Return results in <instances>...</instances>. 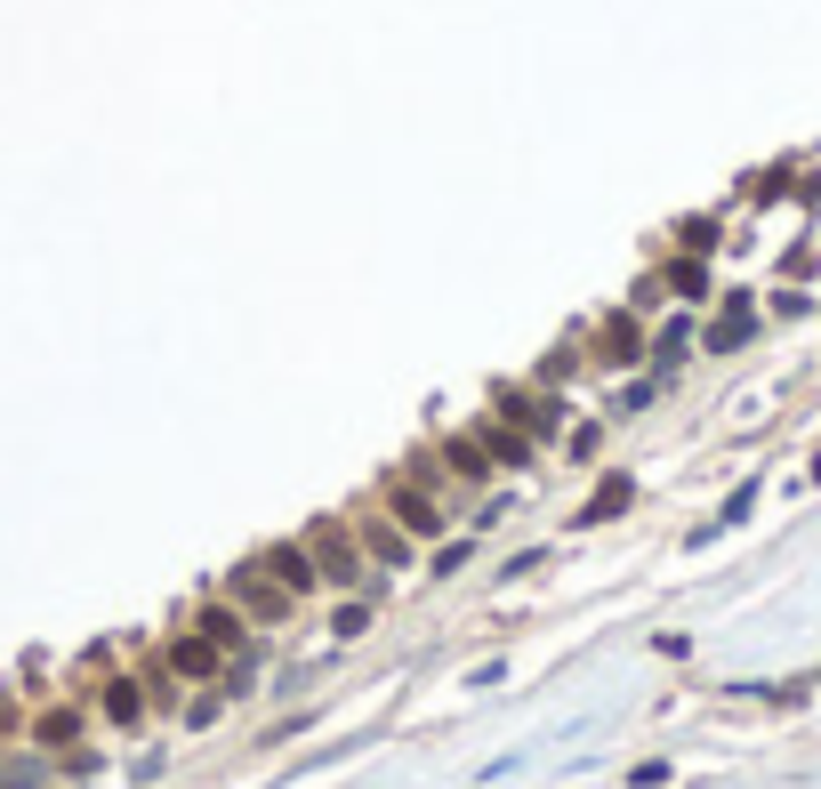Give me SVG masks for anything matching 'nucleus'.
<instances>
[{"label":"nucleus","mask_w":821,"mask_h":789,"mask_svg":"<svg viewBox=\"0 0 821 789\" xmlns=\"http://www.w3.org/2000/svg\"><path fill=\"white\" fill-rule=\"evenodd\" d=\"M226 596L243 604L250 621H283V612H290V589H283V580H274L266 564H243V572L226 580Z\"/></svg>","instance_id":"nucleus-1"},{"label":"nucleus","mask_w":821,"mask_h":789,"mask_svg":"<svg viewBox=\"0 0 821 789\" xmlns=\"http://www.w3.org/2000/svg\"><path fill=\"white\" fill-rule=\"evenodd\" d=\"M306 548H315L323 580H338V589H355V580H363V548L338 532V524H306Z\"/></svg>","instance_id":"nucleus-2"},{"label":"nucleus","mask_w":821,"mask_h":789,"mask_svg":"<svg viewBox=\"0 0 821 789\" xmlns=\"http://www.w3.org/2000/svg\"><path fill=\"white\" fill-rule=\"evenodd\" d=\"M387 507H395V524H403V532H419V540L443 532V500L419 484V475H395V484H387Z\"/></svg>","instance_id":"nucleus-3"},{"label":"nucleus","mask_w":821,"mask_h":789,"mask_svg":"<svg viewBox=\"0 0 821 789\" xmlns=\"http://www.w3.org/2000/svg\"><path fill=\"white\" fill-rule=\"evenodd\" d=\"M258 564H266L274 580H283L290 596H315V589H323V564H315V548H306V540H283V548H266Z\"/></svg>","instance_id":"nucleus-4"},{"label":"nucleus","mask_w":821,"mask_h":789,"mask_svg":"<svg viewBox=\"0 0 821 789\" xmlns=\"http://www.w3.org/2000/svg\"><path fill=\"white\" fill-rule=\"evenodd\" d=\"M97 709H106L113 726H137V717H146V684H137V677H113V684H97Z\"/></svg>","instance_id":"nucleus-5"},{"label":"nucleus","mask_w":821,"mask_h":789,"mask_svg":"<svg viewBox=\"0 0 821 789\" xmlns=\"http://www.w3.org/2000/svg\"><path fill=\"white\" fill-rule=\"evenodd\" d=\"M218 653H226V644H210V637H178V644H169V669H178V677H210L218 669Z\"/></svg>","instance_id":"nucleus-6"},{"label":"nucleus","mask_w":821,"mask_h":789,"mask_svg":"<svg viewBox=\"0 0 821 789\" xmlns=\"http://www.w3.org/2000/svg\"><path fill=\"white\" fill-rule=\"evenodd\" d=\"M629 500H636V484H629V475H604V484H596V500L580 507V524H612Z\"/></svg>","instance_id":"nucleus-7"},{"label":"nucleus","mask_w":821,"mask_h":789,"mask_svg":"<svg viewBox=\"0 0 821 789\" xmlns=\"http://www.w3.org/2000/svg\"><path fill=\"white\" fill-rule=\"evenodd\" d=\"M32 733H41V749H73V741H81V709H73V701H65V709H41V717H32Z\"/></svg>","instance_id":"nucleus-8"},{"label":"nucleus","mask_w":821,"mask_h":789,"mask_svg":"<svg viewBox=\"0 0 821 789\" xmlns=\"http://www.w3.org/2000/svg\"><path fill=\"white\" fill-rule=\"evenodd\" d=\"M363 556H387V564H403V556H410L403 524H379V516H363Z\"/></svg>","instance_id":"nucleus-9"},{"label":"nucleus","mask_w":821,"mask_h":789,"mask_svg":"<svg viewBox=\"0 0 821 789\" xmlns=\"http://www.w3.org/2000/svg\"><path fill=\"white\" fill-rule=\"evenodd\" d=\"M443 467H452V475H467V484H475V475L492 467V452H484V443H467V435H452V443H443Z\"/></svg>","instance_id":"nucleus-10"},{"label":"nucleus","mask_w":821,"mask_h":789,"mask_svg":"<svg viewBox=\"0 0 821 789\" xmlns=\"http://www.w3.org/2000/svg\"><path fill=\"white\" fill-rule=\"evenodd\" d=\"M475 443H484L492 460H507V467H524V460H532V443H524L516 427H475Z\"/></svg>","instance_id":"nucleus-11"},{"label":"nucleus","mask_w":821,"mask_h":789,"mask_svg":"<svg viewBox=\"0 0 821 789\" xmlns=\"http://www.w3.org/2000/svg\"><path fill=\"white\" fill-rule=\"evenodd\" d=\"M201 637H210V644H226V653H234V644H243V612L210 604V612H201Z\"/></svg>","instance_id":"nucleus-12"},{"label":"nucleus","mask_w":821,"mask_h":789,"mask_svg":"<svg viewBox=\"0 0 821 789\" xmlns=\"http://www.w3.org/2000/svg\"><path fill=\"white\" fill-rule=\"evenodd\" d=\"M741 338H749V306H733V315H725V323H716V331H709V347H716V355H725V347H741Z\"/></svg>","instance_id":"nucleus-13"},{"label":"nucleus","mask_w":821,"mask_h":789,"mask_svg":"<svg viewBox=\"0 0 821 789\" xmlns=\"http://www.w3.org/2000/svg\"><path fill=\"white\" fill-rule=\"evenodd\" d=\"M669 283H676V290H684V298H701V290H709V274H701V266H693V258H676V266H669Z\"/></svg>","instance_id":"nucleus-14"},{"label":"nucleus","mask_w":821,"mask_h":789,"mask_svg":"<svg viewBox=\"0 0 821 789\" xmlns=\"http://www.w3.org/2000/svg\"><path fill=\"white\" fill-rule=\"evenodd\" d=\"M636 347H644V338H636V323H629V315L604 331V355H636Z\"/></svg>","instance_id":"nucleus-15"}]
</instances>
